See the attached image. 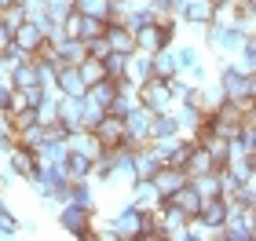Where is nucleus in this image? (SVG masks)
<instances>
[{
    "mask_svg": "<svg viewBox=\"0 0 256 241\" xmlns=\"http://www.w3.org/2000/svg\"><path fill=\"white\" fill-rule=\"evenodd\" d=\"M55 223H59V231L77 238V241H96V209H84V205H74L66 201L59 216H55Z\"/></svg>",
    "mask_w": 256,
    "mask_h": 241,
    "instance_id": "f257e3e1",
    "label": "nucleus"
},
{
    "mask_svg": "<svg viewBox=\"0 0 256 241\" xmlns=\"http://www.w3.org/2000/svg\"><path fill=\"white\" fill-rule=\"evenodd\" d=\"M114 223V234H118V241H143V231H146V212L139 209V205L128 198L118 212L110 216Z\"/></svg>",
    "mask_w": 256,
    "mask_h": 241,
    "instance_id": "f03ea898",
    "label": "nucleus"
},
{
    "mask_svg": "<svg viewBox=\"0 0 256 241\" xmlns=\"http://www.w3.org/2000/svg\"><path fill=\"white\" fill-rule=\"evenodd\" d=\"M216 80H220V88L227 91V99H234V102H249L252 99L249 95V73H242L238 66H234V59H220Z\"/></svg>",
    "mask_w": 256,
    "mask_h": 241,
    "instance_id": "7ed1b4c3",
    "label": "nucleus"
},
{
    "mask_svg": "<svg viewBox=\"0 0 256 241\" xmlns=\"http://www.w3.org/2000/svg\"><path fill=\"white\" fill-rule=\"evenodd\" d=\"M224 241H256V209L230 205V216L224 223Z\"/></svg>",
    "mask_w": 256,
    "mask_h": 241,
    "instance_id": "20e7f679",
    "label": "nucleus"
},
{
    "mask_svg": "<svg viewBox=\"0 0 256 241\" xmlns=\"http://www.w3.org/2000/svg\"><path fill=\"white\" fill-rule=\"evenodd\" d=\"M139 99H143V106H150L154 113H165L176 106V95H172V88H168V80H161V77H150L143 88H139Z\"/></svg>",
    "mask_w": 256,
    "mask_h": 241,
    "instance_id": "39448f33",
    "label": "nucleus"
},
{
    "mask_svg": "<svg viewBox=\"0 0 256 241\" xmlns=\"http://www.w3.org/2000/svg\"><path fill=\"white\" fill-rule=\"evenodd\" d=\"M150 124H154V110L139 102V106L124 117V132H128V139H124V143H132V146L150 143Z\"/></svg>",
    "mask_w": 256,
    "mask_h": 241,
    "instance_id": "423d86ee",
    "label": "nucleus"
},
{
    "mask_svg": "<svg viewBox=\"0 0 256 241\" xmlns=\"http://www.w3.org/2000/svg\"><path fill=\"white\" fill-rule=\"evenodd\" d=\"M66 29H70V37H80V40H96L106 33V18H99V15H84V11H74V15L66 18Z\"/></svg>",
    "mask_w": 256,
    "mask_h": 241,
    "instance_id": "0eeeda50",
    "label": "nucleus"
},
{
    "mask_svg": "<svg viewBox=\"0 0 256 241\" xmlns=\"http://www.w3.org/2000/svg\"><path fill=\"white\" fill-rule=\"evenodd\" d=\"M4 165H8V168H15L22 179H33V176H37V165H40V157H37V150H30V146L15 143V146H11V154L4 157Z\"/></svg>",
    "mask_w": 256,
    "mask_h": 241,
    "instance_id": "6e6552de",
    "label": "nucleus"
},
{
    "mask_svg": "<svg viewBox=\"0 0 256 241\" xmlns=\"http://www.w3.org/2000/svg\"><path fill=\"white\" fill-rule=\"evenodd\" d=\"M227 216H230V198H227V194H216V198H205L198 220H202L208 231H220V227L227 223Z\"/></svg>",
    "mask_w": 256,
    "mask_h": 241,
    "instance_id": "1a4fd4ad",
    "label": "nucleus"
},
{
    "mask_svg": "<svg viewBox=\"0 0 256 241\" xmlns=\"http://www.w3.org/2000/svg\"><path fill=\"white\" fill-rule=\"evenodd\" d=\"M124 77L132 80L136 88H143L146 80L154 77V55L143 51V48H136L132 55H128V70H124Z\"/></svg>",
    "mask_w": 256,
    "mask_h": 241,
    "instance_id": "9d476101",
    "label": "nucleus"
},
{
    "mask_svg": "<svg viewBox=\"0 0 256 241\" xmlns=\"http://www.w3.org/2000/svg\"><path fill=\"white\" fill-rule=\"evenodd\" d=\"M84 110H88L84 95H62V106H59V121H62V128H66V132L84 128Z\"/></svg>",
    "mask_w": 256,
    "mask_h": 241,
    "instance_id": "9b49d317",
    "label": "nucleus"
},
{
    "mask_svg": "<svg viewBox=\"0 0 256 241\" xmlns=\"http://www.w3.org/2000/svg\"><path fill=\"white\" fill-rule=\"evenodd\" d=\"M92 132H96V139H99L102 146H106V150H114V146H121V143L128 139L124 121H121V117H114V113H106V117H102Z\"/></svg>",
    "mask_w": 256,
    "mask_h": 241,
    "instance_id": "f8f14e48",
    "label": "nucleus"
},
{
    "mask_svg": "<svg viewBox=\"0 0 256 241\" xmlns=\"http://www.w3.org/2000/svg\"><path fill=\"white\" fill-rule=\"evenodd\" d=\"M55 88H59L62 95H88V80L80 73V66H59Z\"/></svg>",
    "mask_w": 256,
    "mask_h": 241,
    "instance_id": "ddd939ff",
    "label": "nucleus"
},
{
    "mask_svg": "<svg viewBox=\"0 0 256 241\" xmlns=\"http://www.w3.org/2000/svg\"><path fill=\"white\" fill-rule=\"evenodd\" d=\"M161 198H165V194L158 190V183H154V179H132V201H136L143 212L158 209Z\"/></svg>",
    "mask_w": 256,
    "mask_h": 241,
    "instance_id": "4468645a",
    "label": "nucleus"
},
{
    "mask_svg": "<svg viewBox=\"0 0 256 241\" xmlns=\"http://www.w3.org/2000/svg\"><path fill=\"white\" fill-rule=\"evenodd\" d=\"M172 113H176V121H180L183 135H194V132L205 124V110H202V106H194V102H187V99L176 102V106H172Z\"/></svg>",
    "mask_w": 256,
    "mask_h": 241,
    "instance_id": "2eb2a0df",
    "label": "nucleus"
},
{
    "mask_svg": "<svg viewBox=\"0 0 256 241\" xmlns=\"http://www.w3.org/2000/svg\"><path fill=\"white\" fill-rule=\"evenodd\" d=\"M106 40L114 44V51H128V55L139 48V44H136V33L128 29L121 18H106Z\"/></svg>",
    "mask_w": 256,
    "mask_h": 241,
    "instance_id": "dca6fc26",
    "label": "nucleus"
},
{
    "mask_svg": "<svg viewBox=\"0 0 256 241\" xmlns=\"http://www.w3.org/2000/svg\"><path fill=\"white\" fill-rule=\"evenodd\" d=\"M172 198H176V205H180V209L190 216V220H198V216H202V205H205V198H202V190H198L190 179L183 183V187H180L176 194H172Z\"/></svg>",
    "mask_w": 256,
    "mask_h": 241,
    "instance_id": "f3484780",
    "label": "nucleus"
},
{
    "mask_svg": "<svg viewBox=\"0 0 256 241\" xmlns=\"http://www.w3.org/2000/svg\"><path fill=\"white\" fill-rule=\"evenodd\" d=\"M176 135H183L176 113H172V110L154 113V124H150V143H158V139H176Z\"/></svg>",
    "mask_w": 256,
    "mask_h": 241,
    "instance_id": "a211bd4d",
    "label": "nucleus"
},
{
    "mask_svg": "<svg viewBox=\"0 0 256 241\" xmlns=\"http://www.w3.org/2000/svg\"><path fill=\"white\" fill-rule=\"evenodd\" d=\"M62 201L84 205V209H96V179H74L62 194Z\"/></svg>",
    "mask_w": 256,
    "mask_h": 241,
    "instance_id": "6ab92c4d",
    "label": "nucleus"
},
{
    "mask_svg": "<svg viewBox=\"0 0 256 241\" xmlns=\"http://www.w3.org/2000/svg\"><path fill=\"white\" fill-rule=\"evenodd\" d=\"M161 168H165V165L158 161L154 146H150V143H143V146L136 150V179H154Z\"/></svg>",
    "mask_w": 256,
    "mask_h": 241,
    "instance_id": "aec40b11",
    "label": "nucleus"
},
{
    "mask_svg": "<svg viewBox=\"0 0 256 241\" xmlns=\"http://www.w3.org/2000/svg\"><path fill=\"white\" fill-rule=\"evenodd\" d=\"M37 157L44 161V165H66V157H70V143H66V135H48V143L37 150Z\"/></svg>",
    "mask_w": 256,
    "mask_h": 241,
    "instance_id": "412c9836",
    "label": "nucleus"
},
{
    "mask_svg": "<svg viewBox=\"0 0 256 241\" xmlns=\"http://www.w3.org/2000/svg\"><path fill=\"white\" fill-rule=\"evenodd\" d=\"M118 91H121L118 77H102V80H96V84L88 88V99H92V102H99L102 110H110V106H114V99H118Z\"/></svg>",
    "mask_w": 256,
    "mask_h": 241,
    "instance_id": "4be33fe9",
    "label": "nucleus"
},
{
    "mask_svg": "<svg viewBox=\"0 0 256 241\" xmlns=\"http://www.w3.org/2000/svg\"><path fill=\"white\" fill-rule=\"evenodd\" d=\"M187 179H190V176H187V172H183V168H176V165H165V168H161L158 176H154L158 190L165 194V198H172V194H176V190H180V187H183V183H187Z\"/></svg>",
    "mask_w": 256,
    "mask_h": 241,
    "instance_id": "5701e85b",
    "label": "nucleus"
},
{
    "mask_svg": "<svg viewBox=\"0 0 256 241\" xmlns=\"http://www.w3.org/2000/svg\"><path fill=\"white\" fill-rule=\"evenodd\" d=\"M183 172H187V176L194 179V176H205V172H220V165H216V157L208 154V146H202V143H198V150L190 154V161H187V165H183Z\"/></svg>",
    "mask_w": 256,
    "mask_h": 241,
    "instance_id": "b1692460",
    "label": "nucleus"
},
{
    "mask_svg": "<svg viewBox=\"0 0 256 241\" xmlns=\"http://www.w3.org/2000/svg\"><path fill=\"white\" fill-rule=\"evenodd\" d=\"M15 40H18V44H22V48H26L30 55H37V51H40V44L48 40V33H44V29L37 26V22H30V18H26V22H22V26H18Z\"/></svg>",
    "mask_w": 256,
    "mask_h": 241,
    "instance_id": "393cba45",
    "label": "nucleus"
},
{
    "mask_svg": "<svg viewBox=\"0 0 256 241\" xmlns=\"http://www.w3.org/2000/svg\"><path fill=\"white\" fill-rule=\"evenodd\" d=\"M59 106H62V91L59 88H48V91H44V99L37 102V121L40 124H55V121H59Z\"/></svg>",
    "mask_w": 256,
    "mask_h": 241,
    "instance_id": "a878e982",
    "label": "nucleus"
},
{
    "mask_svg": "<svg viewBox=\"0 0 256 241\" xmlns=\"http://www.w3.org/2000/svg\"><path fill=\"white\" fill-rule=\"evenodd\" d=\"M84 59H88V44L80 40V37H66L59 44V62L62 66H80Z\"/></svg>",
    "mask_w": 256,
    "mask_h": 241,
    "instance_id": "bb28decb",
    "label": "nucleus"
},
{
    "mask_svg": "<svg viewBox=\"0 0 256 241\" xmlns=\"http://www.w3.org/2000/svg\"><path fill=\"white\" fill-rule=\"evenodd\" d=\"M11 80H15V88H37L40 84V66H37V59H30V62H22V66H15L11 70ZM44 88V84H40Z\"/></svg>",
    "mask_w": 256,
    "mask_h": 241,
    "instance_id": "cd10ccee",
    "label": "nucleus"
},
{
    "mask_svg": "<svg viewBox=\"0 0 256 241\" xmlns=\"http://www.w3.org/2000/svg\"><path fill=\"white\" fill-rule=\"evenodd\" d=\"M180 73V66H176V51L172 48H161V51H154V77H161V80H172Z\"/></svg>",
    "mask_w": 256,
    "mask_h": 241,
    "instance_id": "c85d7f7f",
    "label": "nucleus"
},
{
    "mask_svg": "<svg viewBox=\"0 0 256 241\" xmlns=\"http://www.w3.org/2000/svg\"><path fill=\"white\" fill-rule=\"evenodd\" d=\"M18 143L30 146V150H40V146L48 143V124L33 121V124H26V128H18Z\"/></svg>",
    "mask_w": 256,
    "mask_h": 241,
    "instance_id": "c756f323",
    "label": "nucleus"
},
{
    "mask_svg": "<svg viewBox=\"0 0 256 241\" xmlns=\"http://www.w3.org/2000/svg\"><path fill=\"white\" fill-rule=\"evenodd\" d=\"M190 183L202 190V198H216V194H224V168L220 172H205V176H194Z\"/></svg>",
    "mask_w": 256,
    "mask_h": 241,
    "instance_id": "7c9ffc66",
    "label": "nucleus"
},
{
    "mask_svg": "<svg viewBox=\"0 0 256 241\" xmlns=\"http://www.w3.org/2000/svg\"><path fill=\"white\" fill-rule=\"evenodd\" d=\"M66 172H70V179H92V157L70 150V157H66Z\"/></svg>",
    "mask_w": 256,
    "mask_h": 241,
    "instance_id": "2f4dec72",
    "label": "nucleus"
},
{
    "mask_svg": "<svg viewBox=\"0 0 256 241\" xmlns=\"http://www.w3.org/2000/svg\"><path fill=\"white\" fill-rule=\"evenodd\" d=\"M18 234H22V220H15V212L0 201V238L11 241V238H18Z\"/></svg>",
    "mask_w": 256,
    "mask_h": 241,
    "instance_id": "473e14b6",
    "label": "nucleus"
},
{
    "mask_svg": "<svg viewBox=\"0 0 256 241\" xmlns=\"http://www.w3.org/2000/svg\"><path fill=\"white\" fill-rule=\"evenodd\" d=\"M172 51H176V66H180V73H187L194 62H202V55H198V44H172Z\"/></svg>",
    "mask_w": 256,
    "mask_h": 241,
    "instance_id": "72a5a7b5",
    "label": "nucleus"
},
{
    "mask_svg": "<svg viewBox=\"0 0 256 241\" xmlns=\"http://www.w3.org/2000/svg\"><path fill=\"white\" fill-rule=\"evenodd\" d=\"M0 59H4V62L11 66V70H15V66H22V62H30L33 55H30L26 48H22L18 40H11V44H4V48H0Z\"/></svg>",
    "mask_w": 256,
    "mask_h": 241,
    "instance_id": "f704fd0d",
    "label": "nucleus"
},
{
    "mask_svg": "<svg viewBox=\"0 0 256 241\" xmlns=\"http://www.w3.org/2000/svg\"><path fill=\"white\" fill-rule=\"evenodd\" d=\"M234 66H238L242 73H249V77L256 73V37H252V40L246 44V48H242V51L234 55Z\"/></svg>",
    "mask_w": 256,
    "mask_h": 241,
    "instance_id": "c9c22d12",
    "label": "nucleus"
},
{
    "mask_svg": "<svg viewBox=\"0 0 256 241\" xmlns=\"http://www.w3.org/2000/svg\"><path fill=\"white\" fill-rule=\"evenodd\" d=\"M80 73H84L88 88H92L96 80H102V77H106V62H102V59H92V55H88V59L80 62Z\"/></svg>",
    "mask_w": 256,
    "mask_h": 241,
    "instance_id": "e433bc0d",
    "label": "nucleus"
},
{
    "mask_svg": "<svg viewBox=\"0 0 256 241\" xmlns=\"http://www.w3.org/2000/svg\"><path fill=\"white\" fill-rule=\"evenodd\" d=\"M77 11H84V15H99V18H110V7L114 0H74Z\"/></svg>",
    "mask_w": 256,
    "mask_h": 241,
    "instance_id": "4c0bfd02",
    "label": "nucleus"
},
{
    "mask_svg": "<svg viewBox=\"0 0 256 241\" xmlns=\"http://www.w3.org/2000/svg\"><path fill=\"white\" fill-rule=\"evenodd\" d=\"M102 62H106V77H124V70H128V51H110Z\"/></svg>",
    "mask_w": 256,
    "mask_h": 241,
    "instance_id": "58836bf2",
    "label": "nucleus"
},
{
    "mask_svg": "<svg viewBox=\"0 0 256 241\" xmlns=\"http://www.w3.org/2000/svg\"><path fill=\"white\" fill-rule=\"evenodd\" d=\"M205 88V113L208 110H216V106H224L227 102V91L220 88V80H212V84H202Z\"/></svg>",
    "mask_w": 256,
    "mask_h": 241,
    "instance_id": "ea45409f",
    "label": "nucleus"
},
{
    "mask_svg": "<svg viewBox=\"0 0 256 241\" xmlns=\"http://www.w3.org/2000/svg\"><path fill=\"white\" fill-rule=\"evenodd\" d=\"M44 7H48V15H52L55 22H66V18L77 11V4H74V0H48Z\"/></svg>",
    "mask_w": 256,
    "mask_h": 241,
    "instance_id": "a19ab883",
    "label": "nucleus"
},
{
    "mask_svg": "<svg viewBox=\"0 0 256 241\" xmlns=\"http://www.w3.org/2000/svg\"><path fill=\"white\" fill-rule=\"evenodd\" d=\"M110 51H114V44L106 40V33H102V37H96V40H88V55H92V59H106Z\"/></svg>",
    "mask_w": 256,
    "mask_h": 241,
    "instance_id": "79ce46f5",
    "label": "nucleus"
},
{
    "mask_svg": "<svg viewBox=\"0 0 256 241\" xmlns=\"http://www.w3.org/2000/svg\"><path fill=\"white\" fill-rule=\"evenodd\" d=\"M18 183H26V179H22L15 168H8V165H4V172H0V190H15Z\"/></svg>",
    "mask_w": 256,
    "mask_h": 241,
    "instance_id": "37998d69",
    "label": "nucleus"
},
{
    "mask_svg": "<svg viewBox=\"0 0 256 241\" xmlns=\"http://www.w3.org/2000/svg\"><path fill=\"white\" fill-rule=\"evenodd\" d=\"M150 7H154V15H158V18L176 15V0H150Z\"/></svg>",
    "mask_w": 256,
    "mask_h": 241,
    "instance_id": "c03bdc74",
    "label": "nucleus"
},
{
    "mask_svg": "<svg viewBox=\"0 0 256 241\" xmlns=\"http://www.w3.org/2000/svg\"><path fill=\"white\" fill-rule=\"evenodd\" d=\"M187 77H190V84H208V70H205V62H194L190 70H187Z\"/></svg>",
    "mask_w": 256,
    "mask_h": 241,
    "instance_id": "a18cd8bd",
    "label": "nucleus"
},
{
    "mask_svg": "<svg viewBox=\"0 0 256 241\" xmlns=\"http://www.w3.org/2000/svg\"><path fill=\"white\" fill-rule=\"evenodd\" d=\"M22 234H26V238H37V234H40V223H37V220H22Z\"/></svg>",
    "mask_w": 256,
    "mask_h": 241,
    "instance_id": "49530a36",
    "label": "nucleus"
},
{
    "mask_svg": "<svg viewBox=\"0 0 256 241\" xmlns=\"http://www.w3.org/2000/svg\"><path fill=\"white\" fill-rule=\"evenodd\" d=\"M252 157H256V139H252Z\"/></svg>",
    "mask_w": 256,
    "mask_h": 241,
    "instance_id": "de8ad7c7",
    "label": "nucleus"
},
{
    "mask_svg": "<svg viewBox=\"0 0 256 241\" xmlns=\"http://www.w3.org/2000/svg\"><path fill=\"white\" fill-rule=\"evenodd\" d=\"M136 4H150V0H136Z\"/></svg>",
    "mask_w": 256,
    "mask_h": 241,
    "instance_id": "09e8293b",
    "label": "nucleus"
},
{
    "mask_svg": "<svg viewBox=\"0 0 256 241\" xmlns=\"http://www.w3.org/2000/svg\"><path fill=\"white\" fill-rule=\"evenodd\" d=\"M0 48H4V44H0Z\"/></svg>",
    "mask_w": 256,
    "mask_h": 241,
    "instance_id": "8fccbe9b",
    "label": "nucleus"
},
{
    "mask_svg": "<svg viewBox=\"0 0 256 241\" xmlns=\"http://www.w3.org/2000/svg\"><path fill=\"white\" fill-rule=\"evenodd\" d=\"M252 4H256V0H252Z\"/></svg>",
    "mask_w": 256,
    "mask_h": 241,
    "instance_id": "3c124183",
    "label": "nucleus"
}]
</instances>
